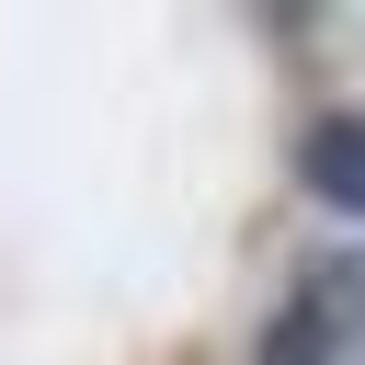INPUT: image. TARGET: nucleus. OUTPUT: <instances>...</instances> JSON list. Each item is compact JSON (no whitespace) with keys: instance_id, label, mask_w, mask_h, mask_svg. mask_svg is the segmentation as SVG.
Wrapping results in <instances>:
<instances>
[{"instance_id":"obj_1","label":"nucleus","mask_w":365,"mask_h":365,"mask_svg":"<svg viewBox=\"0 0 365 365\" xmlns=\"http://www.w3.org/2000/svg\"><path fill=\"white\" fill-rule=\"evenodd\" d=\"M297 194L331 217H365V114H319L297 137Z\"/></svg>"},{"instance_id":"obj_2","label":"nucleus","mask_w":365,"mask_h":365,"mask_svg":"<svg viewBox=\"0 0 365 365\" xmlns=\"http://www.w3.org/2000/svg\"><path fill=\"white\" fill-rule=\"evenodd\" d=\"M342 342H354V331H342V319H331V308H319V297H285V308H274V331H262V354H251V365H342Z\"/></svg>"}]
</instances>
